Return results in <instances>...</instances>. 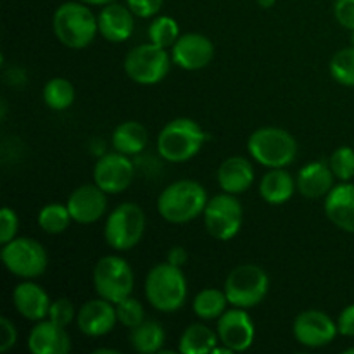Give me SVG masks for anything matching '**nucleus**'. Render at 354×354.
<instances>
[{
  "instance_id": "obj_45",
  "label": "nucleus",
  "mask_w": 354,
  "mask_h": 354,
  "mask_svg": "<svg viewBox=\"0 0 354 354\" xmlns=\"http://www.w3.org/2000/svg\"><path fill=\"white\" fill-rule=\"evenodd\" d=\"M344 354H354V348H348V349H344Z\"/></svg>"
},
{
  "instance_id": "obj_24",
  "label": "nucleus",
  "mask_w": 354,
  "mask_h": 354,
  "mask_svg": "<svg viewBox=\"0 0 354 354\" xmlns=\"http://www.w3.org/2000/svg\"><path fill=\"white\" fill-rule=\"evenodd\" d=\"M297 190L296 180L286 168H272L263 175L259 182V196L272 206H280L290 201Z\"/></svg>"
},
{
  "instance_id": "obj_28",
  "label": "nucleus",
  "mask_w": 354,
  "mask_h": 354,
  "mask_svg": "<svg viewBox=\"0 0 354 354\" xmlns=\"http://www.w3.org/2000/svg\"><path fill=\"white\" fill-rule=\"evenodd\" d=\"M228 304L230 303H228L225 290L216 289V287H207V289H203L196 294L192 308L197 318L211 322L218 320L227 311Z\"/></svg>"
},
{
  "instance_id": "obj_3",
  "label": "nucleus",
  "mask_w": 354,
  "mask_h": 354,
  "mask_svg": "<svg viewBox=\"0 0 354 354\" xmlns=\"http://www.w3.org/2000/svg\"><path fill=\"white\" fill-rule=\"evenodd\" d=\"M144 292L145 299L154 310L161 313H175L183 308L189 297V282L182 268L165 261L149 270Z\"/></svg>"
},
{
  "instance_id": "obj_11",
  "label": "nucleus",
  "mask_w": 354,
  "mask_h": 354,
  "mask_svg": "<svg viewBox=\"0 0 354 354\" xmlns=\"http://www.w3.org/2000/svg\"><path fill=\"white\" fill-rule=\"evenodd\" d=\"M207 234L221 242L237 237L244 223V207L232 194H218L211 197L203 213Z\"/></svg>"
},
{
  "instance_id": "obj_44",
  "label": "nucleus",
  "mask_w": 354,
  "mask_h": 354,
  "mask_svg": "<svg viewBox=\"0 0 354 354\" xmlns=\"http://www.w3.org/2000/svg\"><path fill=\"white\" fill-rule=\"evenodd\" d=\"M102 353H107V354H118L120 351L118 349H109V348H97L93 354H102Z\"/></svg>"
},
{
  "instance_id": "obj_23",
  "label": "nucleus",
  "mask_w": 354,
  "mask_h": 354,
  "mask_svg": "<svg viewBox=\"0 0 354 354\" xmlns=\"http://www.w3.org/2000/svg\"><path fill=\"white\" fill-rule=\"evenodd\" d=\"M216 180L223 192L239 196L251 189L254 183V168L244 156H232L220 165Z\"/></svg>"
},
{
  "instance_id": "obj_4",
  "label": "nucleus",
  "mask_w": 354,
  "mask_h": 354,
  "mask_svg": "<svg viewBox=\"0 0 354 354\" xmlns=\"http://www.w3.org/2000/svg\"><path fill=\"white\" fill-rule=\"evenodd\" d=\"M206 138V131L192 118H175L161 128L156 147L165 161L178 165L196 158Z\"/></svg>"
},
{
  "instance_id": "obj_7",
  "label": "nucleus",
  "mask_w": 354,
  "mask_h": 354,
  "mask_svg": "<svg viewBox=\"0 0 354 354\" xmlns=\"http://www.w3.org/2000/svg\"><path fill=\"white\" fill-rule=\"evenodd\" d=\"M270 289V279L265 270L252 263L239 265L228 273L225 280L223 290L227 294V299L232 306L251 308L258 306L265 301Z\"/></svg>"
},
{
  "instance_id": "obj_33",
  "label": "nucleus",
  "mask_w": 354,
  "mask_h": 354,
  "mask_svg": "<svg viewBox=\"0 0 354 354\" xmlns=\"http://www.w3.org/2000/svg\"><path fill=\"white\" fill-rule=\"evenodd\" d=\"M332 171H334L335 178L341 182H349L354 178V149L349 145H342L332 152L330 159H328Z\"/></svg>"
},
{
  "instance_id": "obj_27",
  "label": "nucleus",
  "mask_w": 354,
  "mask_h": 354,
  "mask_svg": "<svg viewBox=\"0 0 354 354\" xmlns=\"http://www.w3.org/2000/svg\"><path fill=\"white\" fill-rule=\"evenodd\" d=\"M166 332L158 320H144L130 330V344L140 354H156L162 351Z\"/></svg>"
},
{
  "instance_id": "obj_6",
  "label": "nucleus",
  "mask_w": 354,
  "mask_h": 354,
  "mask_svg": "<svg viewBox=\"0 0 354 354\" xmlns=\"http://www.w3.org/2000/svg\"><path fill=\"white\" fill-rule=\"evenodd\" d=\"M145 213L137 203H121L107 214L104 241L118 252L131 251L140 244L145 234Z\"/></svg>"
},
{
  "instance_id": "obj_30",
  "label": "nucleus",
  "mask_w": 354,
  "mask_h": 354,
  "mask_svg": "<svg viewBox=\"0 0 354 354\" xmlns=\"http://www.w3.org/2000/svg\"><path fill=\"white\" fill-rule=\"evenodd\" d=\"M71 221L73 218H71V213H69L68 206L59 203H50L47 204V206H44L40 211H38V216H37L38 227L48 235L64 234V232L69 228V225H71Z\"/></svg>"
},
{
  "instance_id": "obj_18",
  "label": "nucleus",
  "mask_w": 354,
  "mask_h": 354,
  "mask_svg": "<svg viewBox=\"0 0 354 354\" xmlns=\"http://www.w3.org/2000/svg\"><path fill=\"white\" fill-rule=\"evenodd\" d=\"M135 14L131 12L127 3L111 2L100 9L97 21H99V35L111 44H123L130 40L135 30Z\"/></svg>"
},
{
  "instance_id": "obj_41",
  "label": "nucleus",
  "mask_w": 354,
  "mask_h": 354,
  "mask_svg": "<svg viewBox=\"0 0 354 354\" xmlns=\"http://www.w3.org/2000/svg\"><path fill=\"white\" fill-rule=\"evenodd\" d=\"M187 259H189V252H187V249L182 248V245H173L168 251V254H166V261H168L169 265L178 266V268H182V266L185 265Z\"/></svg>"
},
{
  "instance_id": "obj_13",
  "label": "nucleus",
  "mask_w": 354,
  "mask_h": 354,
  "mask_svg": "<svg viewBox=\"0 0 354 354\" xmlns=\"http://www.w3.org/2000/svg\"><path fill=\"white\" fill-rule=\"evenodd\" d=\"M135 178V165L130 156L121 152H107L97 159L93 166V183L109 196L124 192Z\"/></svg>"
},
{
  "instance_id": "obj_36",
  "label": "nucleus",
  "mask_w": 354,
  "mask_h": 354,
  "mask_svg": "<svg viewBox=\"0 0 354 354\" xmlns=\"http://www.w3.org/2000/svg\"><path fill=\"white\" fill-rule=\"evenodd\" d=\"M19 230V218L12 207H2L0 211V244H7L12 239H16Z\"/></svg>"
},
{
  "instance_id": "obj_40",
  "label": "nucleus",
  "mask_w": 354,
  "mask_h": 354,
  "mask_svg": "<svg viewBox=\"0 0 354 354\" xmlns=\"http://www.w3.org/2000/svg\"><path fill=\"white\" fill-rule=\"evenodd\" d=\"M337 328L344 337H354V304H349L339 313Z\"/></svg>"
},
{
  "instance_id": "obj_42",
  "label": "nucleus",
  "mask_w": 354,
  "mask_h": 354,
  "mask_svg": "<svg viewBox=\"0 0 354 354\" xmlns=\"http://www.w3.org/2000/svg\"><path fill=\"white\" fill-rule=\"evenodd\" d=\"M80 2H83V3H86V6H95V7H104V6H107V3H111V2H116V0H80Z\"/></svg>"
},
{
  "instance_id": "obj_12",
  "label": "nucleus",
  "mask_w": 354,
  "mask_h": 354,
  "mask_svg": "<svg viewBox=\"0 0 354 354\" xmlns=\"http://www.w3.org/2000/svg\"><path fill=\"white\" fill-rule=\"evenodd\" d=\"M294 339L310 349L325 348L335 341L339 334L337 322L322 310H304L292 324Z\"/></svg>"
},
{
  "instance_id": "obj_5",
  "label": "nucleus",
  "mask_w": 354,
  "mask_h": 354,
  "mask_svg": "<svg viewBox=\"0 0 354 354\" xmlns=\"http://www.w3.org/2000/svg\"><path fill=\"white\" fill-rule=\"evenodd\" d=\"M248 151L251 158L265 168H287L297 158V142L283 128L263 127L251 133Z\"/></svg>"
},
{
  "instance_id": "obj_31",
  "label": "nucleus",
  "mask_w": 354,
  "mask_h": 354,
  "mask_svg": "<svg viewBox=\"0 0 354 354\" xmlns=\"http://www.w3.org/2000/svg\"><path fill=\"white\" fill-rule=\"evenodd\" d=\"M149 41L162 48H171L180 38V24L171 16H158L149 24Z\"/></svg>"
},
{
  "instance_id": "obj_10",
  "label": "nucleus",
  "mask_w": 354,
  "mask_h": 354,
  "mask_svg": "<svg viewBox=\"0 0 354 354\" xmlns=\"http://www.w3.org/2000/svg\"><path fill=\"white\" fill-rule=\"evenodd\" d=\"M0 258L10 275L23 280L38 279L48 266L47 251L31 237H16L3 244Z\"/></svg>"
},
{
  "instance_id": "obj_43",
  "label": "nucleus",
  "mask_w": 354,
  "mask_h": 354,
  "mask_svg": "<svg viewBox=\"0 0 354 354\" xmlns=\"http://www.w3.org/2000/svg\"><path fill=\"white\" fill-rule=\"evenodd\" d=\"M256 2H258V6L263 7V9H272L277 3V0H256Z\"/></svg>"
},
{
  "instance_id": "obj_39",
  "label": "nucleus",
  "mask_w": 354,
  "mask_h": 354,
  "mask_svg": "<svg viewBox=\"0 0 354 354\" xmlns=\"http://www.w3.org/2000/svg\"><path fill=\"white\" fill-rule=\"evenodd\" d=\"M17 342V330L7 317L0 318V353H7Z\"/></svg>"
},
{
  "instance_id": "obj_20",
  "label": "nucleus",
  "mask_w": 354,
  "mask_h": 354,
  "mask_svg": "<svg viewBox=\"0 0 354 354\" xmlns=\"http://www.w3.org/2000/svg\"><path fill=\"white\" fill-rule=\"evenodd\" d=\"M12 304L24 320L40 322L48 317L52 301L44 287L33 280H24L12 290Z\"/></svg>"
},
{
  "instance_id": "obj_25",
  "label": "nucleus",
  "mask_w": 354,
  "mask_h": 354,
  "mask_svg": "<svg viewBox=\"0 0 354 354\" xmlns=\"http://www.w3.org/2000/svg\"><path fill=\"white\" fill-rule=\"evenodd\" d=\"M111 144L114 151L127 156H137L144 152L149 144V133L138 121H123L114 128L111 135Z\"/></svg>"
},
{
  "instance_id": "obj_35",
  "label": "nucleus",
  "mask_w": 354,
  "mask_h": 354,
  "mask_svg": "<svg viewBox=\"0 0 354 354\" xmlns=\"http://www.w3.org/2000/svg\"><path fill=\"white\" fill-rule=\"evenodd\" d=\"M76 313L71 301L68 297H59V299L52 301L50 310H48V320L54 322V324L61 325V327L68 328L71 325L73 320H76Z\"/></svg>"
},
{
  "instance_id": "obj_16",
  "label": "nucleus",
  "mask_w": 354,
  "mask_h": 354,
  "mask_svg": "<svg viewBox=\"0 0 354 354\" xmlns=\"http://www.w3.org/2000/svg\"><path fill=\"white\" fill-rule=\"evenodd\" d=\"M107 196L109 194L104 192L95 183L76 187L66 203L73 221L80 225L97 223L107 213Z\"/></svg>"
},
{
  "instance_id": "obj_38",
  "label": "nucleus",
  "mask_w": 354,
  "mask_h": 354,
  "mask_svg": "<svg viewBox=\"0 0 354 354\" xmlns=\"http://www.w3.org/2000/svg\"><path fill=\"white\" fill-rule=\"evenodd\" d=\"M334 16L337 23L348 31L354 30V0H335Z\"/></svg>"
},
{
  "instance_id": "obj_29",
  "label": "nucleus",
  "mask_w": 354,
  "mask_h": 354,
  "mask_svg": "<svg viewBox=\"0 0 354 354\" xmlns=\"http://www.w3.org/2000/svg\"><path fill=\"white\" fill-rule=\"evenodd\" d=\"M41 97H44V102L48 109L66 111L75 102V86L69 80L55 76V78H50L45 83Z\"/></svg>"
},
{
  "instance_id": "obj_8",
  "label": "nucleus",
  "mask_w": 354,
  "mask_h": 354,
  "mask_svg": "<svg viewBox=\"0 0 354 354\" xmlns=\"http://www.w3.org/2000/svg\"><path fill=\"white\" fill-rule=\"evenodd\" d=\"M92 283L97 296L116 304L133 292V270L130 263L121 256H104L93 266Z\"/></svg>"
},
{
  "instance_id": "obj_37",
  "label": "nucleus",
  "mask_w": 354,
  "mask_h": 354,
  "mask_svg": "<svg viewBox=\"0 0 354 354\" xmlns=\"http://www.w3.org/2000/svg\"><path fill=\"white\" fill-rule=\"evenodd\" d=\"M124 2L135 16L140 17V19H149V17L158 16L165 0H124Z\"/></svg>"
},
{
  "instance_id": "obj_21",
  "label": "nucleus",
  "mask_w": 354,
  "mask_h": 354,
  "mask_svg": "<svg viewBox=\"0 0 354 354\" xmlns=\"http://www.w3.org/2000/svg\"><path fill=\"white\" fill-rule=\"evenodd\" d=\"M325 216L342 232L354 234V185L342 182L334 185L324 203Z\"/></svg>"
},
{
  "instance_id": "obj_1",
  "label": "nucleus",
  "mask_w": 354,
  "mask_h": 354,
  "mask_svg": "<svg viewBox=\"0 0 354 354\" xmlns=\"http://www.w3.org/2000/svg\"><path fill=\"white\" fill-rule=\"evenodd\" d=\"M207 192L196 180H176L158 197V213L165 221L183 225L203 216L207 204Z\"/></svg>"
},
{
  "instance_id": "obj_14",
  "label": "nucleus",
  "mask_w": 354,
  "mask_h": 354,
  "mask_svg": "<svg viewBox=\"0 0 354 354\" xmlns=\"http://www.w3.org/2000/svg\"><path fill=\"white\" fill-rule=\"evenodd\" d=\"M216 332L218 337H220V344L227 346L234 353H244L254 344V322L244 308L234 306L232 310L225 311L218 318Z\"/></svg>"
},
{
  "instance_id": "obj_32",
  "label": "nucleus",
  "mask_w": 354,
  "mask_h": 354,
  "mask_svg": "<svg viewBox=\"0 0 354 354\" xmlns=\"http://www.w3.org/2000/svg\"><path fill=\"white\" fill-rule=\"evenodd\" d=\"M330 75L339 85L353 86L354 88V45L341 48L330 59Z\"/></svg>"
},
{
  "instance_id": "obj_2",
  "label": "nucleus",
  "mask_w": 354,
  "mask_h": 354,
  "mask_svg": "<svg viewBox=\"0 0 354 354\" xmlns=\"http://www.w3.org/2000/svg\"><path fill=\"white\" fill-rule=\"evenodd\" d=\"M52 30L64 47L82 50L95 40L99 33V21L90 6L80 0H71L55 9L52 16Z\"/></svg>"
},
{
  "instance_id": "obj_34",
  "label": "nucleus",
  "mask_w": 354,
  "mask_h": 354,
  "mask_svg": "<svg viewBox=\"0 0 354 354\" xmlns=\"http://www.w3.org/2000/svg\"><path fill=\"white\" fill-rule=\"evenodd\" d=\"M116 313H118V322H120L123 327L127 328H135L145 320V310L142 306V303L138 299H135L133 296H128L124 299H121L120 303H116Z\"/></svg>"
},
{
  "instance_id": "obj_17",
  "label": "nucleus",
  "mask_w": 354,
  "mask_h": 354,
  "mask_svg": "<svg viewBox=\"0 0 354 354\" xmlns=\"http://www.w3.org/2000/svg\"><path fill=\"white\" fill-rule=\"evenodd\" d=\"M118 322L116 304L104 297L90 299L76 313V327L86 337H104L114 330Z\"/></svg>"
},
{
  "instance_id": "obj_9",
  "label": "nucleus",
  "mask_w": 354,
  "mask_h": 354,
  "mask_svg": "<svg viewBox=\"0 0 354 354\" xmlns=\"http://www.w3.org/2000/svg\"><path fill=\"white\" fill-rule=\"evenodd\" d=\"M171 54L159 45L142 44L131 48L124 57V73L128 78L138 85H158L168 76L171 68Z\"/></svg>"
},
{
  "instance_id": "obj_22",
  "label": "nucleus",
  "mask_w": 354,
  "mask_h": 354,
  "mask_svg": "<svg viewBox=\"0 0 354 354\" xmlns=\"http://www.w3.org/2000/svg\"><path fill=\"white\" fill-rule=\"evenodd\" d=\"M335 175L325 161H311L299 169L296 176L297 192L306 199H320L334 189Z\"/></svg>"
},
{
  "instance_id": "obj_19",
  "label": "nucleus",
  "mask_w": 354,
  "mask_h": 354,
  "mask_svg": "<svg viewBox=\"0 0 354 354\" xmlns=\"http://www.w3.org/2000/svg\"><path fill=\"white\" fill-rule=\"evenodd\" d=\"M28 349L31 354H66L71 351V337L64 327L45 318L31 327Z\"/></svg>"
},
{
  "instance_id": "obj_46",
  "label": "nucleus",
  "mask_w": 354,
  "mask_h": 354,
  "mask_svg": "<svg viewBox=\"0 0 354 354\" xmlns=\"http://www.w3.org/2000/svg\"><path fill=\"white\" fill-rule=\"evenodd\" d=\"M351 45H354V30L351 31Z\"/></svg>"
},
{
  "instance_id": "obj_15",
  "label": "nucleus",
  "mask_w": 354,
  "mask_h": 354,
  "mask_svg": "<svg viewBox=\"0 0 354 354\" xmlns=\"http://www.w3.org/2000/svg\"><path fill=\"white\" fill-rule=\"evenodd\" d=\"M214 57V45L206 35L190 33L180 35L171 47V61L185 71H199L207 68Z\"/></svg>"
},
{
  "instance_id": "obj_26",
  "label": "nucleus",
  "mask_w": 354,
  "mask_h": 354,
  "mask_svg": "<svg viewBox=\"0 0 354 354\" xmlns=\"http://www.w3.org/2000/svg\"><path fill=\"white\" fill-rule=\"evenodd\" d=\"M220 344L218 332L206 324H190L182 332L178 341V351L183 354H209Z\"/></svg>"
}]
</instances>
